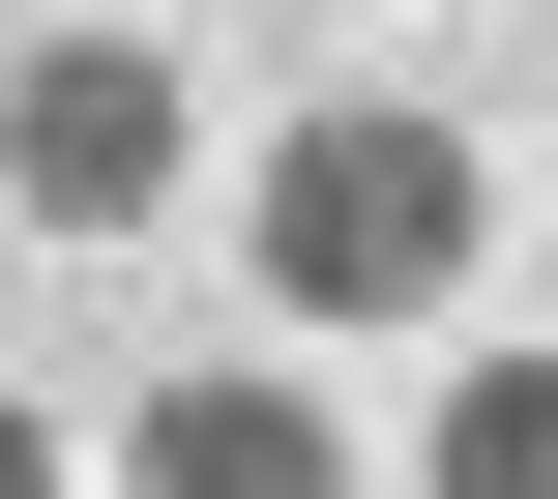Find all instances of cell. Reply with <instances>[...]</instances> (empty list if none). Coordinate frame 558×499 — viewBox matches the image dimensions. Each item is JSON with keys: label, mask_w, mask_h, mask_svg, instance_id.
<instances>
[{"label": "cell", "mask_w": 558, "mask_h": 499, "mask_svg": "<svg viewBox=\"0 0 558 499\" xmlns=\"http://www.w3.org/2000/svg\"><path fill=\"white\" fill-rule=\"evenodd\" d=\"M0 499H59V412H29V382H0Z\"/></svg>", "instance_id": "5"}, {"label": "cell", "mask_w": 558, "mask_h": 499, "mask_svg": "<svg viewBox=\"0 0 558 499\" xmlns=\"http://www.w3.org/2000/svg\"><path fill=\"white\" fill-rule=\"evenodd\" d=\"M118 499H353V412H324L294 353H265V382H235V353H177V382L118 412Z\"/></svg>", "instance_id": "3"}, {"label": "cell", "mask_w": 558, "mask_h": 499, "mask_svg": "<svg viewBox=\"0 0 558 499\" xmlns=\"http://www.w3.org/2000/svg\"><path fill=\"white\" fill-rule=\"evenodd\" d=\"M177 177H206V88H177L147 29H29V59H0V206H29V235H147Z\"/></svg>", "instance_id": "2"}, {"label": "cell", "mask_w": 558, "mask_h": 499, "mask_svg": "<svg viewBox=\"0 0 558 499\" xmlns=\"http://www.w3.org/2000/svg\"><path fill=\"white\" fill-rule=\"evenodd\" d=\"M235 235H265L294 324H471V265H500V147H471L441 88H324V118H265Z\"/></svg>", "instance_id": "1"}, {"label": "cell", "mask_w": 558, "mask_h": 499, "mask_svg": "<svg viewBox=\"0 0 558 499\" xmlns=\"http://www.w3.org/2000/svg\"><path fill=\"white\" fill-rule=\"evenodd\" d=\"M412 499H558V353H471L441 441H412Z\"/></svg>", "instance_id": "4"}]
</instances>
